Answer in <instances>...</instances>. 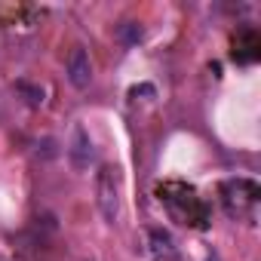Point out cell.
Wrapping results in <instances>:
<instances>
[{
	"label": "cell",
	"instance_id": "ba28073f",
	"mask_svg": "<svg viewBox=\"0 0 261 261\" xmlns=\"http://www.w3.org/2000/svg\"><path fill=\"white\" fill-rule=\"evenodd\" d=\"M117 34H120L123 43H139V40H142V28H139V22H123V25L117 28Z\"/></svg>",
	"mask_w": 261,
	"mask_h": 261
},
{
	"label": "cell",
	"instance_id": "52a82bcc",
	"mask_svg": "<svg viewBox=\"0 0 261 261\" xmlns=\"http://www.w3.org/2000/svg\"><path fill=\"white\" fill-rule=\"evenodd\" d=\"M16 89L25 95V101H28L31 108H40V105H43V95H46V92H43V86L28 83V80H19V83H16Z\"/></svg>",
	"mask_w": 261,
	"mask_h": 261
},
{
	"label": "cell",
	"instance_id": "8992f818",
	"mask_svg": "<svg viewBox=\"0 0 261 261\" xmlns=\"http://www.w3.org/2000/svg\"><path fill=\"white\" fill-rule=\"evenodd\" d=\"M233 59L249 65L258 59V31L255 28H243L237 37H233Z\"/></svg>",
	"mask_w": 261,
	"mask_h": 261
},
{
	"label": "cell",
	"instance_id": "3957f363",
	"mask_svg": "<svg viewBox=\"0 0 261 261\" xmlns=\"http://www.w3.org/2000/svg\"><path fill=\"white\" fill-rule=\"evenodd\" d=\"M65 154H68V163H71L74 172H86L95 163V145H92L89 133H86L80 123L71 129V142H68V151Z\"/></svg>",
	"mask_w": 261,
	"mask_h": 261
},
{
	"label": "cell",
	"instance_id": "277c9868",
	"mask_svg": "<svg viewBox=\"0 0 261 261\" xmlns=\"http://www.w3.org/2000/svg\"><path fill=\"white\" fill-rule=\"evenodd\" d=\"M65 71H68V80H71L74 89H86L89 80H92V62H89V53H86L83 46H74L71 56H68Z\"/></svg>",
	"mask_w": 261,
	"mask_h": 261
},
{
	"label": "cell",
	"instance_id": "5b68a950",
	"mask_svg": "<svg viewBox=\"0 0 261 261\" xmlns=\"http://www.w3.org/2000/svg\"><path fill=\"white\" fill-rule=\"evenodd\" d=\"M148 252H151L154 261H178V246H175L172 233L163 230V227L148 230Z\"/></svg>",
	"mask_w": 261,
	"mask_h": 261
},
{
	"label": "cell",
	"instance_id": "6da1fadb",
	"mask_svg": "<svg viewBox=\"0 0 261 261\" xmlns=\"http://www.w3.org/2000/svg\"><path fill=\"white\" fill-rule=\"evenodd\" d=\"M95 203H98V212L108 224H114L120 218V181H117V169L111 163H101L98 166V175H95Z\"/></svg>",
	"mask_w": 261,
	"mask_h": 261
},
{
	"label": "cell",
	"instance_id": "7a4b0ae2",
	"mask_svg": "<svg viewBox=\"0 0 261 261\" xmlns=\"http://www.w3.org/2000/svg\"><path fill=\"white\" fill-rule=\"evenodd\" d=\"M221 203L227 215H252L258 206V185L252 178H227L221 185Z\"/></svg>",
	"mask_w": 261,
	"mask_h": 261
},
{
	"label": "cell",
	"instance_id": "9c48e42d",
	"mask_svg": "<svg viewBox=\"0 0 261 261\" xmlns=\"http://www.w3.org/2000/svg\"><path fill=\"white\" fill-rule=\"evenodd\" d=\"M133 98H139V95H154V86H133V92H129Z\"/></svg>",
	"mask_w": 261,
	"mask_h": 261
}]
</instances>
